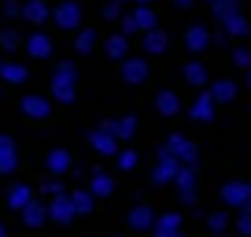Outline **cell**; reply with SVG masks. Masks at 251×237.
<instances>
[{
    "instance_id": "cell-1",
    "label": "cell",
    "mask_w": 251,
    "mask_h": 237,
    "mask_svg": "<svg viewBox=\"0 0 251 237\" xmlns=\"http://www.w3.org/2000/svg\"><path fill=\"white\" fill-rule=\"evenodd\" d=\"M52 93L55 100H74V63H59L55 67V78H52Z\"/></svg>"
},
{
    "instance_id": "cell-2",
    "label": "cell",
    "mask_w": 251,
    "mask_h": 237,
    "mask_svg": "<svg viewBox=\"0 0 251 237\" xmlns=\"http://www.w3.org/2000/svg\"><path fill=\"white\" fill-rule=\"evenodd\" d=\"M15 163H19L15 141H11V137H4V134H0V174H11V171H15Z\"/></svg>"
},
{
    "instance_id": "cell-3",
    "label": "cell",
    "mask_w": 251,
    "mask_h": 237,
    "mask_svg": "<svg viewBox=\"0 0 251 237\" xmlns=\"http://www.w3.org/2000/svg\"><path fill=\"white\" fill-rule=\"evenodd\" d=\"M78 19H81V11H78V4H74V0H67V4H59V8H55V23L67 26V30H74V26H78Z\"/></svg>"
},
{
    "instance_id": "cell-4",
    "label": "cell",
    "mask_w": 251,
    "mask_h": 237,
    "mask_svg": "<svg viewBox=\"0 0 251 237\" xmlns=\"http://www.w3.org/2000/svg\"><path fill=\"white\" fill-rule=\"evenodd\" d=\"M26 52H30L33 59H48V56H52V41H48L45 33H33V37L26 41Z\"/></svg>"
},
{
    "instance_id": "cell-5",
    "label": "cell",
    "mask_w": 251,
    "mask_h": 237,
    "mask_svg": "<svg viewBox=\"0 0 251 237\" xmlns=\"http://www.w3.org/2000/svg\"><path fill=\"white\" fill-rule=\"evenodd\" d=\"M23 111H26L30 118H45V115H48V100H41V96H26V100H23Z\"/></svg>"
},
{
    "instance_id": "cell-6",
    "label": "cell",
    "mask_w": 251,
    "mask_h": 237,
    "mask_svg": "<svg viewBox=\"0 0 251 237\" xmlns=\"http://www.w3.org/2000/svg\"><path fill=\"white\" fill-rule=\"evenodd\" d=\"M0 74H4V82H11V86L26 82V67L23 63H4V67H0Z\"/></svg>"
},
{
    "instance_id": "cell-7",
    "label": "cell",
    "mask_w": 251,
    "mask_h": 237,
    "mask_svg": "<svg viewBox=\"0 0 251 237\" xmlns=\"http://www.w3.org/2000/svg\"><path fill=\"white\" fill-rule=\"evenodd\" d=\"M23 15L30 19V23H45V19H48V8L41 4V0H30V4L23 8Z\"/></svg>"
},
{
    "instance_id": "cell-8",
    "label": "cell",
    "mask_w": 251,
    "mask_h": 237,
    "mask_svg": "<svg viewBox=\"0 0 251 237\" xmlns=\"http://www.w3.org/2000/svg\"><path fill=\"white\" fill-rule=\"evenodd\" d=\"M8 204H11V207H26V204H30V189H26V185H11Z\"/></svg>"
},
{
    "instance_id": "cell-9",
    "label": "cell",
    "mask_w": 251,
    "mask_h": 237,
    "mask_svg": "<svg viewBox=\"0 0 251 237\" xmlns=\"http://www.w3.org/2000/svg\"><path fill=\"white\" fill-rule=\"evenodd\" d=\"M144 74H148V67H144L141 59H129V63H126V78L129 82H141Z\"/></svg>"
},
{
    "instance_id": "cell-10",
    "label": "cell",
    "mask_w": 251,
    "mask_h": 237,
    "mask_svg": "<svg viewBox=\"0 0 251 237\" xmlns=\"http://www.w3.org/2000/svg\"><path fill=\"white\" fill-rule=\"evenodd\" d=\"M67 163H71V156H67V152H63V148H55L52 156H48V167H52L55 174H59V171H67Z\"/></svg>"
},
{
    "instance_id": "cell-11",
    "label": "cell",
    "mask_w": 251,
    "mask_h": 237,
    "mask_svg": "<svg viewBox=\"0 0 251 237\" xmlns=\"http://www.w3.org/2000/svg\"><path fill=\"white\" fill-rule=\"evenodd\" d=\"M23 215H26V222H30V226H37V222L45 219V207H41V204H26Z\"/></svg>"
},
{
    "instance_id": "cell-12",
    "label": "cell",
    "mask_w": 251,
    "mask_h": 237,
    "mask_svg": "<svg viewBox=\"0 0 251 237\" xmlns=\"http://www.w3.org/2000/svg\"><path fill=\"white\" fill-rule=\"evenodd\" d=\"M233 93H236L233 82H218V86H214V96H218V100H233Z\"/></svg>"
},
{
    "instance_id": "cell-13",
    "label": "cell",
    "mask_w": 251,
    "mask_h": 237,
    "mask_svg": "<svg viewBox=\"0 0 251 237\" xmlns=\"http://www.w3.org/2000/svg\"><path fill=\"white\" fill-rule=\"evenodd\" d=\"M207 45V33L200 30V26H192V33H188V48H203Z\"/></svg>"
},
{
    "instance_id": "cell-14",
    "label": "cell",
    "mask_w": 251,
    "mask_h": 237,
    "mask_svg": "<svg viewBox=\"0 0 251 237\" xmlns=\"http://www.w3.org/2000/svg\"><path fill=\"white\" fill-rule=\"evenodd\" d=\"M0 45L8 48V52H15V48H19V33L15 30H4V33H0Z\"/></svg>"
},
{
    "instance_id": "cell-15",
    "label": "cell",
    "mask_w": 251,
    "mask_h": 237,
    "mask_svg": "<svg viewBox=\"0 0 251 237\" xmlns=\"http://www.w3.org/2000/svg\"><path fill=\"white\" fill-rule=\"evenodd\" d=\"M93 145H96L100 152H115V141H111L107 134H93Z\"/></svg>"
},
{
    "instance_id": "cell-16",
    "label": "cell",
    "mask_w": 251,
    "mask_h": 237,
    "mask_svg": "<svg viewBox=\"0 0 251 237\" xmlns=\"http://www.w3.org/2000/svg\"><path fill=\"white\" fill-rule=\"evenodd\" d=\"M159 108L174 115V111H177V96H174V93H163V96H159Z\"/></svg>"
},
{
    "instance_id": "cell-17",
    "label": "cell",
    "mask_w": 251,
    "mask_h": 237,
    "mask_svg": "<svg viewBox=\"0 0 251 237\" xmlns=\"http://www.w3.org/2000/svg\"><path fill=\"white\" fill-rule=\"evenodd\" d=\"M107 56H126V41L122 37H111L107 41Z\"/></svg>"
},
{
    "instance_id": "cell-18",
    "label": "cell",
    "mask_w": 251,
    "mask_h": 237,
    "mask_svg": "<svg viewBox=\"0 0 251 237\" xmlns=\"http://www.w3.org/2000/svg\"><path fill=\"white\" fill-rule=\"evenodd\" d=\"M93 48V30H81L78 33V52H89Z\"/></svg>"
},
{
    "instance_id": "cell-19",
    "label": "cell",
    "mask_w": 251,
    "mask_h": 237,
    "mask_svg": "<svg viewBox=\"0 0 251 237\" xmlns=\"http://www.w3.org/2000/svg\"><path fill=\"white\" fill-rule=\"evenodd\" d=\"M192 115H196V118H207V115H211V100H207V96H203V100H196Z\"/></svg>"
},
{
    "instance_id": "cell-20",
    "label": "cell",
    "mask_w": 251,
    "mask_h": 237,
    "mask_svg": "<svg viewBox=\"0 0 251 237\" xmlns=\"http://www.w3.org/2000/svg\"><path fill=\"white\" fill-rule=\"evenodd\" d=\"M203 78H207V74H203V67H200V63H192V67H188V82H196V86H200Z\"/></svg>"
},
{
    "instance_id": "cell-21",
    "label": "cell",
    "mask_w": 251,
    "mask_h": 237,
    "mask_svg": "<svg viewBox=\"0 0 251 237\" xmlns=\"http://www.w3.org/2000/svg\"><path fill=\"white\" fill-rule=\"evenodd\" d=\"M4 15H8V19H15V15H23V8H19L15 0H8V4H4Z\"/></svg>"
},
{
    "instance_id": "cell-22",
    "label": "cell",
    "mask_w": 251,
    "mask_h": 237,
    "mask_svg": "<svg viewBox=\"0 0 251 237\" xmlns=\"http://www.w3.org/2000/svg\"><path fill=\"white\" fill-rule=\"evenodd\" d=\"M163 45H166V41H163V33H151V37H148V48H151V52H159Z\"/></svg>"
},
{
    "instance_id": "cell-23",
    "label": "cell",
    "mask_w": 251,
    "mask_h": 237,
    "mask_svg": "<svg viewBox=\"0 0 251 237\" xmlns=\"http://www.w3.org/2000/svg\"><path fill=\"white\" fill-rule=\"evenodd\" d=\"M0 237H8V234H4V226H0Z\"/></svg>"
},
{
    "instance_id": "cell-24",
    "label": "cell",
    "mask_w": 251,
    "mask_h": 237,
    "mask_svg": "<svg viewBox=\"0 0 251 237\" xmlns=\"http://www.w3.org/2000/svg\"><path fill=\"white\" fill-rule=\"evenodd\" d=\"M248 82H251V74H248Z\"/></svg>"
},
{
    "instance_id": "cell-25",
    "label": "cell",
    "mask_w": 251,
    "mask_h": 237,
    "mask_svg": "<svg viewBox=\"0 0 251 237\" xmlns=\"http://www.w3.org/2000/svg\"><path fill=\"white\" fill-rule=\"evenodd\" d=\"M141 4H144V0H141Z\"/></svg>"
},
{
    "instance_id": "cell-26",
    "label": "cell",
    "mask_w": 251,
    "mask_h": 237,
    "mask_svg": "<svg viewBox=\"0 0 251 237\" xmlns=\"http://www.w3.org/2000/svg\"><path fill=\"white\" fill-rule=\"evenodd\" d=\"M0 67H4V63H0Z\"/></svg>"
}]
</instances>
